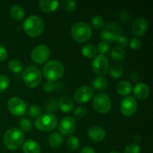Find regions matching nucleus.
I'll list each match as a JSON object with an SVG mask.
<instances>
[{
  "label": "nucleus",
  "instance_id": "obj_1",
  "mask_svg": "<svg viewBox=\"0 0 153 153\" xmlns=\"http://www.w3.org/2000/svg\"><path fill=\"white\" fill-rule=\"evenodd\" d=\"M44 22L37 15L28 16L23 22L22 28L29 37L36 38L41 35L44 30Z\"/></svg>",
  "mask_w": 153,
  "mask_h": 153
},
{
  "label": "nucleus",
  "instance_id": "obj_2",
  "mask_svg": "<svg viewBox=\"0 0 153 153\" xmlns=\"http://www.w3.org/2000/svg\"><path fill=\"white\" fill-rule=\"evenodd\" d=\"M24 133L17 128H10L5 131L3 137L4 144L10 150H16L23 144Z\"/></svg>",
  "mask_w": 153,
  "mask_h": 153
},
{
  "label": "nucleus",
  "instance_id": "obj_3",
  "mask_svg": "<svg viewBox=\"0 0 153 153\" xmlns=\"http://www.w3.org/2000/svg\"><path fill=\"white\" fill-rule=\"evenodd\" d=\"M64 67L60 61L52 60L45 64L43 67V75L48 81H58L64 74Z\"/></svg>",
  "mask_w": 153,
  "mask_h": 153
},
{
  "label": "nucleus",
  "instance_id": "obj_4",
  "mask_svg": "<svg viewBox=\"0 0 153 153\" xmlns=\"http://www.w3.org/2000/svg\"><path fill=\"white\" fill-rule=\"evenodd\" d=\"M71 34L73 40L78 43H85L92 37L93 31L88 24L84 22L74 23L71 28Z\"/></svg>",
  "mask_w": 153,
  "mask_h": 153
},
{
  "label": "nucleus",
  "instance_id": "obj_5",
  "mask_svg": "<svg viewBox=\"0 0 153 153\" xmlns=\"http://www.w3.org/2000/svg\"><path fill=\"white\" fill-rule=\"evenodd\" d=\"M35 126L41 131H51L58 126L57 117L52 113L41 114L35 120Z\"/></svg>",
  "mask_w": 153,
  "mask_h": 153
},
{
  "label": "nucleus",
  "instance_id": "obj_6",
  "mask_svg": "<svg viewBox=\"0 0 153 153\" xmlns=\"http://www.w3.org/2000/svg\"><path fill=\"white\" fill-rule=\"evenodd\" d=\"M22 79L27 87L31 88H36L41 82V73L37 67H28L22 73Z\"/></svg>",
  "mask_w": 153,
  "mask_h": 153
},
{
  "label": "nucleus",
  "instance_id": "obj_7",
  "mask_svg": "<svg viewBox=\"0 0 153 153\" xmlns=\"http://www.w3.org/2000/svg\"><path fill=\"white\" fill-rule=\"evenodd\" d=\"M121 36V29L117 24L109 22L103 26L101 31V37L104 41H114Z\"/></svg>",
  "mask_w": 153,
  "mask_h": 153
},
{
  "label": "nucleus",
  "instance_id": "obj_8",
  "mask_svg": "<svg viewBox=\"0 0 153 153\" xmlns=\"http://www.w3.org/2000/svg\"><path fill=\"white\" fill-rule=\"evenodd\" d=\"M93 106L100 114H106L111 108V102L108 95L105 94H99L94 97Z\"/></svg>",
  "mask_w": 153,
  "mask_h": 153
},
{
  "label": "nucleus",
  "instance_id": "obj_9",
  "mask_svg": "<svg viewBox=\"0 0 153 153\" xmlns=\"http://www.w3.org/2000/svg\"><path fill=\"white\" fill-rule=\"evenodd\" d=\"M7 109L11 114L16 117L22 116L26 112V105L22 99L12 97L7 102Z\"/></svg>",
  "mask_w": 153,
  "mask_h": 153
},
{
  "label": "nucleus",
  "instance_id": "obj_10",
  "mask_svg": "<svg viewBox=\"0 0 153 153\" xmlns=\"http://www.w3.org/2000/svg\"><path fill=\"white\" fill-rule=\"evenodd\" d=\"M121 113L126 117H131L135 114L137 109V102L134 97L127 96L122 100L120 105Z\"/></svg>",
  "mask_w": 153,
  "mask_h": 153
},
{
  "label": "nucleus",
  "instance_id": "obj_11",
  "mask_svg": "<svg viewBox=\"0 0 153 153\" xmlns=\"http://www.w3.org/2000/svg\"><path fill=\"white\" fill-rule=\"evenodd\" d=\"M50 50L45 45H38L34 48L31 53V58L37 64H43L49 58Z\"/></svg>",
  "mask_w": 153,
  "mask_h": 153
},
{
  "label": "nucleus",
  "instance_id": "obj_12",
  "mask_svg": "<svg viewBox=\"0 0 153 153\" xmlns=\"http://www.w3.org/2000/svg\"><path fill=\"white\" fill-rule=\"evenodd\" d=\"M58 129L63 135H72L76 129V120L70 116L64 117L61 120L58 124Z\"/></svg>",
  "mask_w": 153,
  "mask_h": 153
},
{
  "label": "nucleus",
  "instance_id": "obj_13",
  "mask_svg": "<svg viewBox=\"0 0 153 153\" xmlns=\"http://www.w3.org/2000/svg\"><path fill=\"white\" fill-rule=\"evenodd\" d=\"M92 68L96 74L99 76H102L106 74L109 70L108 60L105 55H97L92 62Z\"/></svg>",
  "mask_w": 153,
  "mask_h": 153
},
{
  "label": "nucleus",
  "instance_id": "obj_14",
  "mask_svg": "<svg viewBox=\"0 0 153 153\" xmlns=\"http://www.w3.org/2000/svg\"><path fill=\"white\" fill-rule=\"evenodd\" d=\"M94 97V90L90 86H82L78 88L73 94L74 100L78 103H86Z\"/></svg>",
  "mask_w": 153,
  "mask_h": 153
},
{
  "label": "nucleus",
  "instance_id": "obj_15",
  "mask_svg": "<svg viewBox=\"0 0 153 153\" xmlns=\"http://www.w3.org/2000/svg\"><path fill=\"white\" fill-rule=\"evenodd\" d=\"M148 28V22L145 18L137 17L133 22L131 31L133 34L137 37H143L146 34Z\"/></svg>",
  "mask_w": 153,
  "mask_h": 153
},
{
  "label": "nucleus",
  "instance_id": "obj_16",
  "mask_svg": "<svg viewBox=\"0 0 153 153\" xmlns=\"http://www.w3.org/2000/svg\"><path fill=\"white\" fill-rule=\"evenodd\" d=\"M133 94L134 97L140 100H145L149 97L150 89L147 85L144 83H137L133 88Z\"/></svg>",
  "mask_w": 153,
  "mask_h": 153
},
{
  "label": "nucleus",
  "instance_id": "obj_17",
  "mask_svg": "<svg viewBox=\"0 0 153 153\" xmlns=\"http://www.w3.org/2000/svg\"><path fill=\"white\" fill-rule=\"evenodd\" d=\"M88 134L89 138L93 141L100 142L105 137V131L100 126H94L88 129Z\"/></svg>",
  "mask_w": 153,
  "mask_h": 153
},
{
  "label": "nucleus",
  "instance_id": "obj_18",
  "mask_svg": "<svg viewBox=\"0 0 153 153\" xmlns=\"http://www.w3.org/2000/svg\"><path fill=\"white\" fill-rule=\"evenodd\" d=\"M58 108L63 113L68 114L73 111L74 107V103L73 100L68 96H63L60 98L58 102Z\"/></svg>",
  "mask_w": 153,
  "mask_h": 153
},
{
  "label": "nucleus",
  "instance_id": "obj_19",
  "mask_svg": "<svg viewBox=\"0 0 153 153\" xmlns=\"http://www.w3.org/2000/svg\"><path fill=\"white\" fill-rule=\"evenodd\" d=\"M39 7L42 11L45 13H52L57 10L59 5L58 1H49V0H41L38 3Z\"/></svg>",
  "mask_w": 153,
  "mask_h": 153
},
{
  "label": "nucleus",
  "instance_id": "obj_20",
  "mask_svg": "<svg viewBox=\"0 0 153 153\" xmlns=\"http://www.w3.org/2000/svg\"><path fill=\"white\" fill-rule=\"evenodd\" d=\"M22 150L24 153H40L41 148L36 140H28L23 143Z\"/></svg>",
  "mask_w": 153,
  "mask_h": 153
},
{
  "label": "nucleus",
  "instance_id": "obj_21",
  "mask_svg": "<svg viewBox=\"0 0 153 153\" xmlns=\"http://www.w3.org/2000/svg\"><path fill=\"white\" fill-rule=\"evenodd\" d=\"M132 91L131 85L127 81H121L117 85V91L118 94L123 97H127L131 94Z\"/></svg>",
  "mask_w": 153,
  "mask_h": 153
},
{
  "label": "nucleus",
  "instance_id": "obj_22",
  "mask_svg": "<svg viewBox=\"0 0 153 153\" xmlns=\"http://www.w3.org/2000/svg\"><path fill=\"white\" fill-rule=\"evenodd\" d=\"M63 136L61 133L58 132H52L50 135L49 136L48 139V143L49 145L52 148H58L63 143Z\"/></svg>",
  "mask_w": 153,
  "mask_h": 153
},
{
  "label": "nucleus",
  "instance_id": "obj_23",
  "mask_svg": "<svg viewBox=\"0 0 153 153\" xmlns=\"http://www.w3.org/2000/svg\"><path fill=\"white\" fill-rule=\"evenodd\" d=\"M10 15L13 19L19 21L25 16V11L23 8L19 5H13L10 10Z\"/></svg>",
  "mask_w": 153,
  "mask_h": 153
},
{
  "label": "nucleus",
  "instance_id": "obj_24",
  "mask_svg": "<svg viewBox=\"0 0 153 153\" xmlns=\"http://www.w3.org/2000/svg\"><path fill=\"white\" fill-rule=\"evenodd\" d=\"M94 88L97 91H103L108 88V80L103 76H97L95 78L93 82Z\"/></svg>",
  "mask_w": 153,
  "mask_h": 153
},
{
  "label": "nucleus",
  "instance_id": "obj_25",
  "mask_svg": "<svg viewBox=\"0 0 153 153\" xmlns=\"http://www.w3.org/2000/svg\"><path fill=\"white\" fill-rule=\"evenodd\" d=\"M82 53L85 58H93L97 56V49L94 45L87 44L82 47Z\"/></svg>",
  "mask_w": 153,
  "mask_h": 153
},
{
  "label": "nucleus",
  "instance_id": "obj_26",
  "mask_svg": "<svg viewBox=\"0 0 153 153\" xmlns=\"http://www.w3.org/2000/svg\"><path fill=\"white\" fill-rule=\"evenodd\" d=\"M110 56L114 61H121L125 58V50L117 46L112 49Z\"/></svg>",
  "mask_w": 153,
  "mask_h": 153
},
{
  "label": "nucleus",
  "instance_id": "obj_27",
  "mask_svg": "<svg viewBox=\"0 0 153 153\" xmlns=\"http://www.w3.org/2000/svg\"><path fill=\"white\" fill-rule=\"evenodd\" d=\"M8 68L14 73H19L23 69V64L19 60L11 59L8 62Z\"/></svg>",
  "mask_w": 153,
  "mask_h": 153
},
{
  "label": "nucleus",
  "instance_id": "obj_28",
  "mask_svg": "<svg viewBox=\"0 0 153 153\" xmlns=\"http://www.w3.org/2000/svg\"><path fill=\"white\" fill-rule=\"evenodd\" d=\"M123 67L120 65H114L110 69V75L114 79H120L123 75Z\"/></svg>",
  "mask_w": 153,
  "mask_h": 153
},
{
  "label": "nucleus",
  "instance_id": "obj_29",
  "mask_svg": "<svg viewBox=\"0 0 153 153\" xmlns=\"http://www.w3.org/2000/svg\"><path fill=\"white\" fill-rule=\"evenodd\" d=\"M91 25L94 29H101L105 25V20L102 16L97 15V16H94L91 19Z\"/></svg>",
  "mask_w": 153,
  "mask_h": 153
},
{
  "label": "nucleus",
  "instance_id": "obj_30",
  "mask_svg": "<svg viewBox=\"0 0 153 153\" xmlns=\"http://www.w3.org/2000/svg\"><path fill=\"white\" fill-rule=\"evenodd\" d=\"M61 7L68 13H72L74 11L76 8V3L74 1H70V0H64L61 1Z\"/></svg>",
  "mask_w": 153,
  "mask_h": 153
},
{
  "label": "nucleus",
  "instance_id": "obj_31",
  "mask_svg": "<svg viewBox=\"0 0 153 153\" xmlns=\"http://www.w3.org/2000/svg\"><path fill=\"white\" fill-rule=\"evenodd\" d=\"M42 113H43V110H42L41 107L39 105H31L28 110V115L33 118H37L42 114Z\"/></svg>",
  "mask_w": 153,
  "mask_h": 153
},
{
  "label": "nucleus",
  "instance_id": "obj_32",
  "mask_svg": "<svg viewBox=\"0 0 153 153\" xmlns=\"http://www.w3.org/2000/svg\"><path fill=\"white\" fill-rule=\"evenodd\" d=\"M19 127H20L21 128V131L23 132V131H25V132H28V131H30L31 130V128H32V123H31V121L30 120L27 119V118H22V119H21L20 120H19Z\"/></svg>",
  "mask_w": 153,
  "mask_h": 153
},
{
  "label": "nucleus",
  "instance_id": "obj_33",
  "mask_svg": "<svg viewBox=\"0 0 153 153\" xmlns=\"http://www.w3.org/2000/svg\"><path fill=\"white\" fill-rule=\"evenodd\" d=\"M67 147L72 151L77 150L79 146V140L76 136H70L67 142Z\"/></svg>",
  "mask_w": 153,
  "mask_h": 153
},
{
  "label": "nucleus",
  "instance_id": "obj_34",
  "mask_svg": "<svg viewBox=\"0 0 153 153\" xmlns=\"http://www.w3.org/2000/svg\"><path fill=\"white\" fill-rule=\"evenodd\" d=\"M58 108V101L55 99H51L45 105V110L47 111V113H52L53 111H55Z\"/></svg>",
  "mask_w": 153,
  "mask_h": 153
},
{
  "label": "nucleus",
  "instance_id": "obj_35",
  "mask_svg": "<svg viewBox=\"0 0 153 153\" xmlns=\"http://www.w3.org/2000/svg\"><path fill=\"white\" fill-rule=\"evenodd\" d=\"M10 85V79L5 75H0V93L7 89Z\"/></svg>",
  "mask_w": 153,
  "mask_h": 153
},
{
  "label": "nucleus",
  "instance_id": "obj_36",
  "mask_svg": "<svg viewBox=\"0 0 153 153\" xmlns=\"http://www.w3.org/2000/svg\"><path fill=\"white\" fill-rule=\"evenodd\" d=\"M97 51L100 52V53L101 55H104L105 54H107L108 52L109 49H110V46H109V43L106 41H102L100 42L98 44L97 47Z\"/></svg>",
  "mask_w": 153,
  "mask_h": 153
},
{
  "label": "nucleus",
  "instance_id": "obj_37",
  "mask_svg": "<svg viewBox=\"0 0 153 153\" xmlns=\"http://www.w3.org/2000/svg\"><path fill=\"white\" fill-rule=\"evenodd\" d=\"M140 147L137 143H131L126 147L124 153H140Z\"/></svg>",
  "mask_w": 153,
  "mask_h": 153
},
{
  "label": "nucleus",
  "instance_id": "obj_38",
  "mask_svg": "<svg viewBox=\"0 0 153 153\" xmlns=\"http://www.w3.org/2000/svg\"><path fill=\"white\" fill-rule=\"evenodd\" d=\"M87 114V110L84 107H78L75 109L74 112H73V115L75 117L78 118V119H82L84 118Z\"/></svg>",
  "mask_w": 153,
  "mask_h": 153
},
{
  "label": "nucleus",
  "instance_id": "obj_39",
  "mask_svg": "<svg viewBox=\"0 0 153 153\" xmlns=\"http://www.w3.org/2000/svg\"><path fill=\"white\" fill-rule=\"evenodd\" d=\"M55 84L51 81H47L43 84V90L46 93H52L55 91Z\"/></svg>",
  "mask_w": 153,
  "mask_h": 153
},
{
  "label": "nucleus",
  "instance_id": "obj_40",
  "mask_svg": "<svg viewBox=\"0 0 153 153\" xmlns=\"http://www.w3.org/2000/svg\"><path fill=\"white\" fill-rule=\"evenodd\" d=\"M129 46L132 49L137 50V49H140L141 46V41L138 38L134 37V38L131 39V40L129 41Z\"/></svg>",
  "mask_w": 153,
  "mask_h": 153
},
{
  "label": "nucleus",
  "instance_id": "obj_41",
  "mask_svg": "<svg viewBox=\"0 0 153 153\" xmlns=\"http://www.w3.org/2000/svg\"><path fill=\"white\" fill-rule=\"evenodd\" d=\"M116 41H117V43H118V45H119L118 46L123 48H123H125L126 46H127V44H128V40H127L126 37H124V36H122V35H121L120 37L119 38L116 40Z\"/></svg>",
  "mask_w": 153,
  "mask_h": 153
},
{
  "label": "nucleus",
  "instance_id": "obj_42",
  "mask_svg": "<svg viewBox=\"0 0 153 153\" xmlns=\"http://www.w3.org/2000/svg\"><path fill=\"white\" fill-rule=\"evenodd\" d=\"M7 51L5 47L0 45V61H4L7 58Z\"/></svg>",
  "mask_w": 153,
  "mask_h": 153
},
{
  "label": "nucleus",
  "instance_id": "obj_43",
  "mask_svg": "<svg viewBox=\"0 0 153 153\" xmlns=\"http://www.w3.org/2000/svg\"><path fill=\"white\" fill-rule=\"evenodd\" d=\"M80 153H96V152L91 146H85L80 151Z\"/></svg>",
  "mask_w": 153,
  "mask_h": 153
},
{
  "label": "nucleus",
  "instance_id": "obj_44",
  "mask_svg": "<svg viewBox=\"0 0 153 153\" xmlns=\"http://www.w3.org/2000/svg\"><path fill=\"white\" fill-rule=\"evenodd\" d=\"M110 153H119V152H117V151H112V152H111Z\"/></svg>",
  "mask_w": 153,
  "mask_h": 153
}]
</instances>
